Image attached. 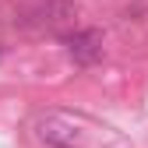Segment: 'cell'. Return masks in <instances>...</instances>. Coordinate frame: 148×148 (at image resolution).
<instances>
[{
	"instance_id": "1",
	"label": "cell",
	"mask_w": 148,
	"mask_h": 148,
	"mask_svg": "<svg viewBox=\"0 0 148 148\" xmlns=\"http://www.w3.org/2000/svg\"><path fill=\"white\" fill-rule=\"evenodd\" d=\"M39 138L53 148H74V145H81V131H78V123L67 120V116H42L39 120Z\"/></svg>"
},
{
	"instance_id": "2",
	"label": "cell",
	"mask_w": 148,
	"mask_h": 148,
	"mask_svg": "<svg viewBox=\"0 0 148 148\" xmlns=\"http://www.w3.org/2000/svg\"><path fill=\"white\" fill-rule=\"evenodd\" d=\"M67 53H71V60H74V64L92 67V64L102 57V32H95V28H85V32H74V35H67Z\"/></svg>"
}]
</instances>
